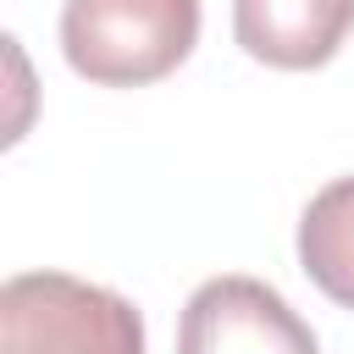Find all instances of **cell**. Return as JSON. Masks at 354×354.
<instances>
[{
  "instance_id": "obj_1",
  "label": "cell",
  "mask_w": 354,
  "mask_h": 354,
  "mask_svg": "<svg viewBox=\"0 0 354 354\" xmlns=\"http://www.w3.org/2000/svg\"><path fill=\"white\" fill-rule=\"evenodd\" d=\"M199 44V0H66L61 55L100 88H144Z\"/></svg>"
},
{
  "instance_id": "obj_2",
  "label": "cell",
  "mask_w": 354,
  "mask_h": 354,
  "mask_svg": "<svg viewBox=\"0 0 354 354\" xmlns=\"http://www.w3.org/2000/svg\"><path fill=\"white\" fill-rule=\"evenodd\" d=\"M0 354H144V315L100 282L22 271L0 288Z\"/></svg>"
},
{
  "instance_id": "obj_3",
  "label": "cell",
  "mask_w": 354,
  "mask_h": 354,
  "mask_svg": "<svg viewBox=\"0 0 354 354\" xmlns=\"http://www.w3.org/2000/svg\"><path fill=\"white\" fill-rule=\"evenodd\" d=\"M177 354H321V343L271 282L210 277L183 304Z\"/></svg>"
},
{
  "instance_id": "obj_4",
  "label": "cell",
  "mask_w": 354,
  "mask_h": 354,
  "mask_svg": "<svg viewBox=\"0 0 354 354\" xmlns=\"http://www.w3.org/2000/svg\"><path fill=\"white\" fill-rule=\"evenodd\" d=\"M232 33L266 66L315 72L354 33V0H232Z\"/></svg>"
},
{
  "instance_id": "obj_5",
  "label": "cell",
  "mask_w": 354,
  "mask_h": 354,
  "mask_svg": "<svg viewBox=\"0 0 354 354\" xmlns=\"http://www.w3.org/2000/svg\"><path fill=\"white\" fill-rule=\"evenodd\" d=\"M299 266L343 310H354V177H332L299 216Z\"/></svg>"
}]
</instances>
